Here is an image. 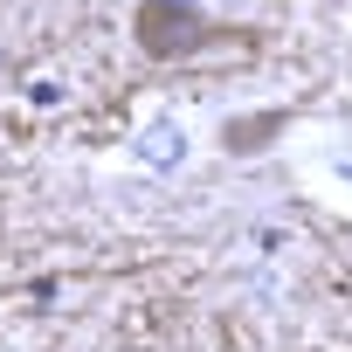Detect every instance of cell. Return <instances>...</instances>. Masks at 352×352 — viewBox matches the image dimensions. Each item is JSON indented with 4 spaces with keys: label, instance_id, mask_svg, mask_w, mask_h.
Returning <instances> with one entry per match:
<instances>
[{
    "label": "cell",
    "instance_id": "cell-1",
    "mask_svg": "<svg viewBox=\"0 0 352 352\" xmlns=\"http://www.w3.org/2000/svg\"><path fill=\"white\" fill-rule=\"evenodd\" d=\"M131 35H138V49H145L152 63H173V56H194L214 28H208V14H201V0H138Z\"/></svg>",
    "mask_w": 352,
    "mask_h": 352
},
{
    "label": "cell",
    "instance_id": "cell-2",
    "mask_svg": "<svg viewBox=\"0 0 352 352\" xmlns=\"http://www.w3.org/2000/svg\"><path fill=\"white\" fill-rule=\"evenodd\" d=\"M131 152H138V166H152V173H173V166L187 159V124L159 118V124H145V131L131 138Z\"/></svg>",
    "mask_w": 352,
    "mask_h": 352
},
{
    "label": "cell",
    "instance_id": "cell-3",
    "mask_svg": "<svg viewBox=\"0 0 352 352\" xmlns=\"http://www.w3.org/2000/svg\"><path fill=\"white\" fill-rule=\"evenodd\" d=\"M28 97H35V104H42V111H49V104H63V83H49V76H42V83H35V90H28Z\"/></svg>",
    "mask_w": 352,
    "mask_h": 352
},
{
    "label": "cell",
    "instance_id": "cell-4",
    "mask_svg": "<svg viewBox=\"0 0 352 352\" xmlns=\"http://www.w3.org/2000/svg\"><path fill=\"white\" fill-rule=\"evenodd\" d=\"M0 69H8V49H0Z\"/></svg>",
    "mask_w": 352,
    "mask_h": 352
}]
</instances>
